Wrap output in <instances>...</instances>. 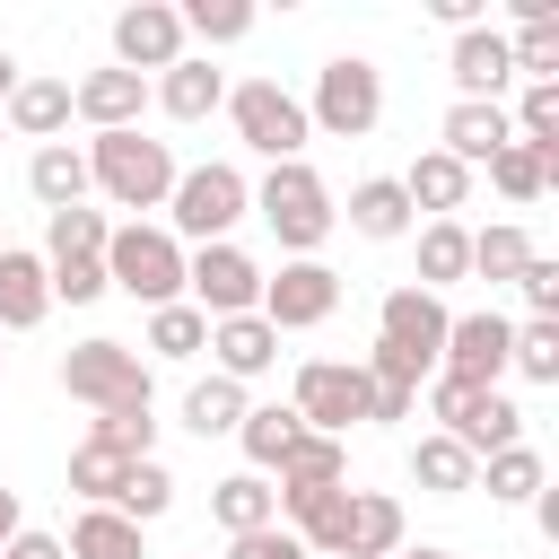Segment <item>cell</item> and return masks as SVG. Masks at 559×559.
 <instances>
[{
    "label": "cell",
    "mask_w": 559,
    "mask_h": 559,
    "mask_svg": "<svg viewBox=\"0 0 559 559\" xmlns=\"http://www.w3.org/2000/svg\"><path fill=\"white\" fill-rule=\"evenodd\" d=\"M288 411H297L314 437H341L349 419H367V367H358V358H306Z\"/></svg>",
    "instance_id": "obj_11"
},
{
    "label": "cell",
    "mask_w": 559,
    "mask_h": 559,
    "mask_svg": "<svg viewBox=\"0 0 559 559\" xmlns=\"http://www.w3.org/2000/svg\"><path fill=\"white\" fill-rule=\"evenodd\" d=\"M507 367L533 376V384H559V323H542V314L515 323V332H507Z\"/></svg>",
    "instance_id": "obj_36"
},
{
    "label": "cell",
    "mask_w": 559,
    "mask_h": 559,
    "mask_svg": "<svg viewBox=\"0 0 559 559\" xmlns=\"http://www.w3.org/2000/svg\"><path fill=\"white\" fill-rule=\"evenodd\" d=\"M0 559H61V542H52V533H26V524H17V533L0 542Z\"/></svg>",
    "instance_id": "obj_47"
},
{
    "label": "cell",
    "mask_w": 559,
    "mask_h": 559,
    "mask_svg": "<svg viewBox=\"0 0 559 559\" xmlns=\"http://www.w3.org/2000/svg\"><path fill=\"white\" fill-rule=\"evenodd\" d=\"M507 79H515L507 35H498V26H463V35H454V105H498Z\"/></svg>",
    "instance_id": "obj_16"
},
{
    "label": "cell",
    "mask_w": 559,
    "mask_h": 559,
    "mask_svg": "<svg viewBox=\"0 0 559 559\" xmlns=\"http://www.w3.org/2000/svg\"><path fill=\"white\" fill-rule=\"evenodd\" d=\"M480 480H489V498H507V507H515V498H542V454H533V445H507V454L480 463Z\"/></svg>",
    "instance_id": "obj_41"
},
{
    "label": "cell",
    "mask_w": 559,
    "mask_h": 559,
    "mask_svg": "<svg viewBox=\"0 0 559 559\" xmlns=\"http://www.w3.org/2000/svg\"><path fill=\"white\" fill-rule=\"evenodd\" d=\"M227 122H236V140L245 148H262L271 166H288L306 140H314V122H306V105L280 87V79H245L236 96H227Z\"/></svg>",
    "instance_id": "obj_6"
},
{
    "label": "cell",
    "mask_w": 559,
    "mask_h": 559,
    "mask_svg": "<svg viewBox=\"0 0 559 559\" xmlns=\"http://www.w3.org/2000/svg\"><path fill=\"white\" fill-rule=\"evenodd\" d=\"M376 114H384V79H376V61H358V52L323 61L306 122H314V131H332V140H367V131H376Z\"/></svg>",
    "instance_id": "obj_8"
},
{
    "label": "cell",
    "mask_w": 559,
    "mask_h": 559,
    "mask_svg": "<svg viewBox=\"0 0 559 559\" xmlns=\"http://www.w3.org/2000/svg\"><path fill=\"white\" fill-rule=\"evenodd\" d=\"M489 183H498L507 201H542V192L559 183V157H542V148H524V140H507V148L489 157Z\"/></svg>",
    "instance_id": "obj_31"
},
{
    "label": "cell",
    "mask_w": 559,
    "mask_h": 559,
    "mask_svg": "<svg viewBox=\"0 0 559 559\" xmlns=\"http://www.w3.org/2000/svg\"><path fill=\"white\" fill-rule=\"evenodd\" d=\"M210 349H218V376H227V384L280 367V332H271L262 314H227V323H210Z\"/></svg>",
    "instance_id": "obj_19"
},
{
    "label": "cell",
    "mask_w": 559,
    "mask_h": 559,
    "mask_svg": "<svg viewBox=\"0 0 559 559\" xmlns=\"http://www.w3.org/2000/svg\"><path fill=\"white\" fill-rule=\"evenodd\" d=\"M140 105H148V79H131V70H87L70 87V114H87L96 131H140Z\"/></svg>",
    "instance_id": "obj_18"
},
{
    "label": "cell",
    "mask_w": 559,
    "mask_h": 559,
    "mask_svg": "<svg viewBox=\"0 0 559 559\" xmlns=\"http://www.w3.org/2000/svg\"><path fill=\"white\" fill-rule=\"evenodd\" d=\"M61 384H70V402H87V411L148 402V367H140V349H122V341H79V349L61 358Z\"/></svg>",
    "instance_id": "obj_10"
},
{
    "label": "cell",
    "mask_w": 559,
    "mask_h": 559,
    "mask_svg": "<svg viewBox=\"0 0 559 559\" xmlns=\"http://www.w3.org/2000/svg\"><path fill=\"white\" fill-rule=\"evenodd\" d=\"M166 507H175V472H166L157 454H140V463H131V480H122V498H114V515L148 524V515H166Z\"/></svg>",
    "instance_id": "obj_37"
},
{
    "label": "cell",
    "mask_w": 559,
    "mask_h": 559,
    "mask_svg": "<svg viewBox=\"0 0 559 559\" xmlns=\"http://www.w3.org/2000/svg\"><path fill=\"white\" fill-rule=\"evenodd\" d=\"M44 271H52V297H70V306L105 297V253H70V262H44Z\"/></svg>",
    "instance_id": "obj_44"
},
{
    "label": "cell",
    "mask_w": 559,
    "mask_h": 559,
    "mask_svg": "<svg viewBox=\"0 0 559 559\" xmlns=\"http://www.w3.org/2000/svg\"><path fill=\"white\" fill-rule=\"evenodd\" d=\"M236 419H245V384L210 376V384H192V393H183V428H192V437H227Z\"/></svg>",
    "instance_id": "obj_33"
},
{
    "label": "cell",
    "mask_w": 559,
    "mask_h": 559,
    "mask_svg": "<svg viewBox=\"0 0 559 559\" xmlns=\"http://www.w3.org/2000/svg\"><path fill=\"white\" fill-rule=\"evenodd\" d=\"M105 288H122V297H140L148 314L157 306H183V245L166 236V227H114L105 236Z\"/></svg>",
    "instance_id": "obj_3"
},
{
    "label": "cell",
    "mask_w": 559,
    "mask_h": 559,
    "mask_svg": "<svg viewBox=\"0 0 559 559\" xmlns=\"http://www.w3.org/2000/svg\"><path fill=\"white\" fill-rule=\"evenodd\" d=\"M175 61H183V17L166 0H140V9L114 17V70L148 79V70H175Z\"/></svg>",
    "instance_id": "obj_15"
},
{
    "label": "cell",
    "mask_w": 559,
    "mask_h": 559,
    "mask_svg": "<svg viewBox=\"0 0 559 559\" xmlns=\"http://www.w3.org/2000/svg\"><path fill=\"white\" fill-rule=\"evenodd\" d=\"M445 297H428V288H393L384 306H376V349L358 358L367 376H393V384H411L419 393V376H437V358H445Z\"/></svg>",
    "instance_id": "obj_1"
},
{
    "label": "cell",
    "mask_w": 559,
    "mask_h": 559,
    "mask_svg": "<svg viewBox=\"0 0 559 559\" xmlns=\"http://www.w3.org/2000/svg\"><path fill=\"white\" fill-rule=\"evenodd\" d=\"M0 114H9V131H26V140H52V131L70 122V79H17Z\"/></svg>",
    "instance_id": "obj_25"
},
{
    "label": "cell",
    "mask_w": 559,
    "mask_h": 559,
    "mask_svg": "<svg viewBox=\"0 0 559 559\" xmlns=\"http://www.w3.org/2000/svg\"><path fill=\"white\" fill-rule=\"evenodd\" d=\"M411 201H402V175H367L358 192H349V227L367 236V245H393V236H411Z\"/></svg>",
    "instance_id": "obj_23"
},
{
    "label": "cell",
    "mask_w": 559,
    "mask_h": 559,
    "mask_svg": "<svg viewBox=\"0 0 559 559\" xmlns=\"http://www.w3.org/2000/svg\"><path fill=\"white\" fill-rule=\"evenodd\" d=\"M253 210L271 218V236H280L297 262H314V245L332 236V192H323V175H314L306 157L271 166V175H262V192H253Z\"/></svg>",
    "instance_id": "obj_5"
},
{
    "label": "cell",
    "mask_w": 559,
    "mask_h": 559,
    "mask_svg": "<svg viewBox=\"0 0 559 559\" xmlns=\"http://www.w3.org/2000/svg\"><path fill=\"white\" fill-rule=\"evenodd\" d=\"M463 271H472V227H463V218H428V227H419V288L437 297V288L463 280Z\"/></svg>",
    "instance_id": "obj_28"
},
{
    "label": "cell",
    "mask_w": 559,
    "mask_h": 559,
    "mask_svg": "<svg viewBox=\"0 0 559 559\" xmlns=\"http://www.w3.org/2000/svg\"><path fill=\"white\" fill-rule=\"evenodd\" d=\"M411 480H419L428 498H463V489H480V463H472L454 437H419V445H411Z\"/></svg>",
    "instance_id": "obj_26"
},
{
    "label": "cell",
    "mask_w": 559,
    "mask_h": 559,
    "mask_svg": "<svg viewBox=\"0 0 559 559\" xmlns=\"http://www.w3.org/2000/svg\"><path fill=\"white\" fill-rule=\"evenodd\" d=\"M332 306H341V271H323V262H280V280H262V323L271 332H314V323H332Z\"/></svg>",
    "instance_id": "obj_13"
},
{
    "label": "cell",
    "mask_w": 559,
    "mask_h": 559,
    "mask_svg": "<svg viewBox=\"0 0 559 559\" xmlns=\"http://www.w3.org/2000/svg\"><path fill=\"white\" fill-rule=\"evenodd\" d=\"M428 411H437V437H454L472 463H489V454L524 445V411H515L507 393H480V384L437 376V384H428Z\"/></svg>",
    "instance_id": "obj_4"
},
{
    "label": "cell",
    "mask_w": 559,
    "mask_h": 559,
    "mask_svg": "<svg viewBox=\"0 0 559 559\" xmlns=\"http://www.w3.org/2000/svg\"><path fill=\"white\" fill-rule=\"evenodd\" d=\"M236 437H245V463H253V472H280V454L306 437V419H297L288 402H262V411L236 419Z\"/></svg>",
    "instance_id": "obj_29"
},
{
    "label": "cell",
    "mask_w": 559,
    "mask_h": 559,
    "mask_svg": "<svg viewBox=\"0 0 559 559\" xmlns=\"http://www.w3.org/2000/svg\"><path fill=\"white\" fill-rule=\"evenodd\" d=\"M52 314V271L26 245H0V332H35Z\"/></svg>",
    "instance_id": "obj_17"
},
{
    "label": "cell",
    "mask_w": 559,
    "mask_h": 559,
    "mask_svg": "<svg viewBox=\"0 0 559 559\" xmlns=\"http://www.w3.org/2000/svg\"><path fill=\"white\" fill-rule=\"evenodd\" d=\"M148 349H157V358H192V349H210V323H201L192 306H157V314H148Z\"/></svg>",
    "instance_id": "obj_43"
},
{
    "label": "cell",
    "mask_w": 559,
    "mask_h": 559,
    "mask_svg": "<svg viewBox=\"0 0 559 559\" xmlns=\"http://www.w3.org/2000/svg\"><path fill=\"white\" fill-rule=\"evenodd\" d=\"M515 288H524V306H533L542 323H559V262H550V253H533V262L515 271Z\"/></svg>",
    "instance_id": "obj_45"
},
{
    "label": "cell",
    "mask_w": 559,
    "mask_h": 559,
    "mask_svg": "<svg viewBox=\"0 0 559 559\" xmlns=\"http://www.w3.org/2000/svg\"><path fill=\"white\" fill-rule=\"evenodd\" d=\"M341 472H349L341 437H314V428H306V437H297V445L280 454V489H332Z\"/></svg>",
    "instance_id": "obj_32"
},
{
    "label": "cell",
    "mask_w": 559,
    "mask_h": 559,
    "mask_svg": "<svg viewBox=\"0 0 559 559\" xmlns=\"http://www.w3.org/2000/svg\"><path fill=\"white\" fill-rule=\"evenodd\" d=\"M175 17H183V35H201V44L253 35V9H245V0H192V9H175Z\"/></svg>",
    "instance_id": "obj_42"
},
{
    "label": "cell",
    "mask_w": 559,
    "mask_h": 559,
    "mask_svg": "<svg viewBox=\"0 0 559 559\" xmlns=\"http://www.w3.org/2000/svg\"><path fill=\"white\" fill-rule=\"evenodd\" d=\"M507 332H515V323H507L498 306H480V314H454V323H445V358H437V376L498 393V376H507Z\"/></svg>",
    "instance_id": "obj_14"
},
{
    "label": "cell",
    "mask_w": 559,
    "mask_h": 559,
    "mask_svg": "<svg viewBox=\"0 0 559 559\" xmlns=\"http://www.w3.org/2000/svg\"><path fill=\"white\" fill-rule=\"evenodd\" d=\"M157 105H166L175 122H201V114L227 105V79H218L210 61H175V70H157Z\"/></svg>",
    "instance_id": "obj_24"
},
{
    "label": "cell",
    "mask_w": 559,
    "mask_h": 559,
    "mask_svg": "<svg viewBox=\"0 0 559 559\" xmlns=\"http://www.w3.org/2000/svg\"><path fill=\"white\" fill-rule=\"evenodd\" d=\"M507 140H515L507 105H454V114H445V131H437V148H445L454 166H489Z\"/></svg>",
    "instance_id": "obj_20"
},
{
    "label": "cell",
    "mask_w": 559,
    "mask_h": 559,
    "mask_svg": "<svg viewBox=\"0 0 559 559\" xmlns=\"http://www.w3.org/2000/svg\"><path fill=\"white\" fill-rule=\"evenodd\" d=\"M9 87H17V61H9V52H0V105H9Z\"/></svg>",
    "instance_id": "obj_50"
},
{
    "label": "cell",
    "mask_w": 559,
    "mask_h": 559,
    "mask_svg": "<svg viewBox=\"0 0 559 559\" xmlns=\"http://www.w3.org/2000/svg\"><path fill=\"white\" fill-rule=\"evenodd\" d=\"M105 236H114V227H105V210H87V201H79V210H52V227H44V262L105 253Z\"/></svg>",
    "instance_id": "obj_35"
},
{
    "label": "cell",
    "mask_w": 559,
    "mask_h": 559,
    "mask_svg": "<svg viewBox=\"0 0 559 559\" xmlns=\"http://www.w3.org/2000/svg\"><path fill=\"white\" fill-rule=\"evenodd\" d=\"M96 445H114L122 463H140V454L157 445V419H148V402H122V411H96Z\"/></svg>",
    "instance_id": "obj_40"
},
{
    "label": "cell",
    "mask_w": 559,
    "mask_h": 559,
    "mask_svg": "<svg viewBox=\"0 0 559 559\" xmlns=\"http://www.w3.org/2000/svg\"><path fill=\"white\" fill-rule=\"evenodd\" d=\"M26 192H35L44 210H79V201H87V148L44 140V148H35V166H26Z\"/></svg>",
    "instance_id": "obj_22"
},
{
    "label": "cell",
    "mask_w": 559,
    "mask_h": 559,
    "mask_svg": "<svg viewBox=\"0 0 559 559\" xmlns=\"http://www.w3.org/2000/svg\"><path fill=\"white\" fill-rule=\"evenodd\" d=\"M183 288H192V314L201 323H227V314H253L262 306V271L245 245H201L183 253Z\"/></svg>",
    "instance_id": "obj_9"
},
{
    "label": "cell",
    "mask_w": 559,
    "mask_h": 559,
    "mask_svg": "<svg viewBox=\"0 0 559 559\" xmlns=\"http://www.w3.org/2000/svg\"><path fill=\"white\" fill-rule=\"evenodd\" d=\"M210 515H218V524H227V542H236V533L280 524V498H271V480H262V472H236V480H218V489H210Z\"/></svg>",
    "instance_id": "obj_27"
},
{
    "label": "cell",
    "mask_w": 559,
    "mask_h": 559,
    "mask_svg": "<svg viewBox=\"0 0 559 559\" xmlns=\"http://www.w3.org/2000/svg\"><path fill=\"white\" fill-rule=\"evenodd\" d=\"M61 559H140V524L131 515H114V507H79V524H70V550Z\"/></svg>",
    "instance_id": "obj_30"
},
{
    "label": "cell",
    "mask_w": 559,
    "mask_h": 559,
    "mask_svg": "<svg viewBox=\"0 0 559 559\" xmlns=\"http://www.w3.org/2000/svg\"><path fill=\"white\" fill-rule=\"evenodd\" d=\"M524 262H533V236H524V227H507V218H498V227H480V236H472V271H480V280H515Z\"/></svg>",
    "instance_id": "obj_38"
},
{
    "label": "cell",
    "mask_w": 559,
    "mask_h": 559,
    "mask_svg": "<svg viewBox=\"0 0 559 559\" xmlns=\"http://www.w3.org/2000/svg\"><path fill=\"white\" fill-rule=\"evenodd\" d=\"M507 61H515L524 79H559V17H524V26L507 35Z\"/></svg>",
    "instance_id": "obj_39"
},
{
    "label": "cell",
    "mask_w": 559,
    "mask_h": 559,
    "mask_svg": "<svg viewBox=\"0 0 559 559\" xmlns=\"http://www.w3.org/2000/svg\"><path fill=\"white\" fill-rule=\"evenodd\" d=\"M166 210H175V227H166V236H192V245H227V227L253 210V192H245V175H236V166H192V175H175Z\"/></svg>",
    "instance_id": "obj_7"
},
{
    "label": "cell",
    "mask_w": 559,
    "mask_h": 559,
    "mask_svg": "<svg viewBox=\"0 0 559 559\" xmlns=\"http://www.w3.org/2000/svg\"><path fill=\"white\" fill-rule=\"evenodd\" d=\"M17 533V489H0V542Z\"/></svg>",
    "instance_id": "obj_49"
},
{
    "label": "cell",
    "mask_w": 559,
    "mask_h": 559,
    "mask_svg": "<svg viewBox=\"0 0 559 559\" xmlns=\"http://www.w3.org/2000/svg\"><path fill=\"white\" fill-rule=\"evenodd\" d=\"M87 183H96L105 201H122V210H157V201L175 192V157H166V140H148V131H96V140H87Z\"/></svg>",
    "instance_id": "obj_2"
},
{
    "label": "cell",
    "mask_w": 559,
    "mask_h": 559,
    "mask_svg": "<svg viewBox=\"0 0 559 559\" xmlns=\"http://www.w3.org/2000/svg\"><path fill=\"white\" fill-rule=\"evenodd\" d=\"M306 550H314V559H393V550H402V507H393L384 489H349L341 515H332Z\"/></svg>",
    "instance_id": "obj_12"
},
{
    "label": "cell",
    "mask_w": 559,
    "mask_h": 559,
    "mask_svg": "<svg viewBox=\"0 0 559 559\" xmlns=\"http://www.w3.org/2000/svg\"><path fill=\"white\" fill-rule=\"evenodd\" d=\"M227 559H314L297 533H280V524H262V533H236L227 542Z\"/></svg>",
    "instance_id": "obj_46"
},
{
    "label": "cell",
    "mask_w": 559,
    "mask_h": 559,
    "mask_svg": "<svg viewBox=\"0 0 559 559\" xmlns=\"http://www.w3.org/2000/svg\"><path fill=\"white\" fill-rule=\"evenodd\" d=\"M122 480H131V463H122L114 445H96V437H87V445L70 454V489H79L87 507H114V498H122Z\"/></svg>",
    "instance_id": "obj_34"
},
{
    "label": "cell",
    "mask_w": 559,
    "mask_h": 559,
    "mask_svg": "<svg viewBox=\"0 0 559 559\" xmlns=\"http://www.w3.org/2000/svg\"><path fill=\"white\" fill-rule=\"evenodd\" d=\"M428 9H437L445 26H480V0H428Z\"/></svg>",
    "instance_id": "obj_48"
},
{
    "label": "cell",
    "mask_w": 559,
    "mask_h": 559,
    "mask_svg": "<svg viewBox=\"0 0 559 559\" xmlns=\"http://www.w3.org/2000/svg\"><path fill=\"white\" fill-rule=\"evenodd\" d=\"M402 201H411V210H428V218H454V210L472 201V166H454L445 148H419V157H411V175H402Z\"/></svg>",
    "instance_id": "obj_21"
},
{
    "label": "cell",
    "mask_w": 559,
    "mask_h": 559,
    "mask_svg": "<svg viewBox=\"0 0 559 559\" xmlns=\"http://www.w3.org/2000/svg\"><path fill=\"white\" fill-rule=\"evenodd\" d=\"M393 559H463V550H393Z\"/></svg>",
    "instance_id": "obj_51"
}]
</instances>
